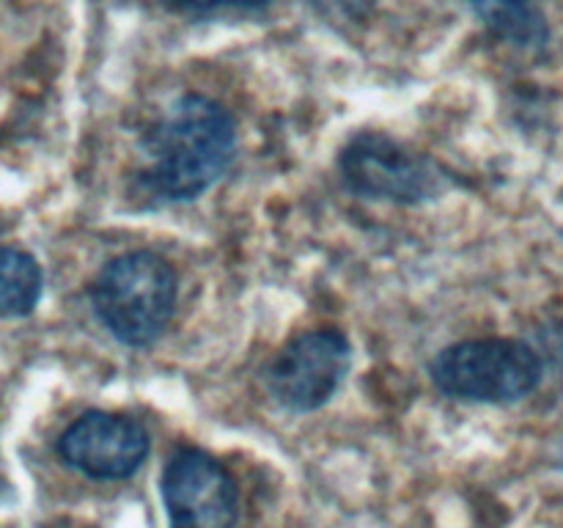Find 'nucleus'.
<instances>
[{
  "mask_svg": "<svg viewBox=\"0 0 563 528\" xmlns=\"http://www.w3.org/2000/svg\"><path fill=\"white\" fill-rule=\"evenodd\" d=\"M341 176L357 196L388 198L399 204H421L440 196L445 176L423 154L379 132H361L344 146L339 157Z\"/></svg>",
  "mask_w": 563,
  "mask_h": 528,
  "instance_id": "nucleus-4",
  "label": "nucleus"
},
{
  "mask_svg": "<svg viewBox=\"0 0 563 528\" xmlns=\"http://www.w3.org/2000/svg\"><path fill=\"white\" fill-rule=\"evenodd\" d=\"M273 0H170L176 11L190 16H209L220 11H262Z\"/></svg>",
  "mask_w": 563,
  "mask_h": 528,
  "instance_id": "nucleus-10",
  "label": "nucleus"
},
{
  "mask_svg": "<svg viewBox=\"0 0 563 528\" xmlns=\"http://www.w3.org/2000/svg\"><path fill=\"white\" fill-rule=\"evenodd\" d=\"M471 9L500 42L542 47L550 38L548 20L531 0H471Z\"/></svg>",
  "mask_w": 563,
  "mask_h": 528,
  "instance_id": "nucleus-8",
  "label": "nucleus"
},
{
  "mask_svg": "<svg viewBox=\"0 0 563 528\" xmlns=\"http://www.w3.org/2000/svg\"><path fill=\"white\" fill-rule=\"evenodd\" d=\"M352 363V344L341 330H308L291 339L267 366L275 402L295 413L319 410L333 399Z\"/></svg>",
  "mask_w": 563,
  "mask_h": 528,
  "instance_id": "nucleus-5",
  "label": "nucleus"
},
{
  "mask_svg": "<svg viewBox=\"0 0 563 528\" xmlns=\"http://www.w3.org/2000/svg\"><path fill=\"white\" fill-rule=\"evenodd\" d=\"M163 504L176 526L225 528L240 515V487L229 468L207 451L181 449L163 471Z\"/></svg>",
  "mask_w": 563,
  "mask_h": 528,
  "instance_id": "nucleus-6",
  "label": "nucleus"
},
{
  "mask_svg": "<svg viewBox=\"0 0 563 528\" xmlns=\"http://www.w3.org/2000/svg\"><path fill=\"white\" fill-rule=\"evenodd\" d=\"M143 185L165 201L203 196L236 154V121L203 94H185L143 138Z\"/></svg>",
  "mask_w": 563,
  "mask_h": 528,
  "instance_id": "nucleus-1",
  "label": "nucleus"
},
{
  "mask_svg": "<svg viewBox=\"0 0 563 528\" xmlns=\"http://www.w3.org/2000/svg\"><path fill=\"white\" fill-rule=\"evenodd\" d=\"M152 440L137 418L91 410L58 438V457L88 479H126L146 462Z\"/></svg>",
  "mask_w": 563,
  "mask_h": 528,
  "instance_id": "nucleus-7",
  "label": "nucleus"
},
{
  "mask_svg": "<svg viewBox=\"0 0 563 528\" xmlns=\"http://www.w3.org/2000/svg\"><path fill=\"white\" fill-rule=\"evenodd\" d=\"M176 273L168 258L130 251L110 258L91 284V306L102 328L126 346H148L168 330L176 311Z\"/></svg>",
  "mask_w": 563,
  "mask_h": 528,
  "instance_id": "nucleus-2",
  "label": "nucleus"
},
{
  "mask_svg": "<svg viewBox=\"0 0 563 528\" xmlns=\"http://www.w3.org/2000/svg\"><path fill=\"white\" fill-rule=\"evenodd\" d=\"M44 292V273L36 256L22 248L0 245V319L33 314Z\"/></svg>",
  "mask_w": 563,
  "mask_h": 528,
  "instance_id": "nucleus-9",
  "label": "nucleus"
},
{
  "mask_svg": "<svg viewBox=\"0 0 563 528\" xmlns=\"http://www.w3.org/2000/svg\"><path fill=\"white\" fill-rule=\"evenodd\" d=\"M429 374L454 399L511 405L539 388L542 358L520 339H471L438 352Z\"/></svg>",
  "mask_w": 563,
  "mask_h": 528,
  "instance_id": "nucleus-3",
  "label": "nucleus"
}]
</instances>
